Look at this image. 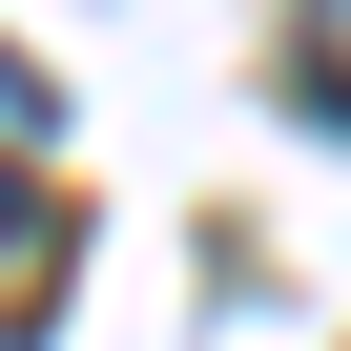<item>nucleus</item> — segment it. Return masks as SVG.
<instances>
[{
    "instance_id": "nucleus-1",
    "label": "nucleus",
    "mask_w": 351,
    "mask_h": 351,
    "mask_svg": "<svg viewBox=\"0 0 351 351\" xmlns=\"http://www.w3.org/2000/svg\"><path fill=\"white\" fill-rule=\"evenodd\" d=\"M42 289H62V186L0 165V310H42Z\"/></svg>"
},
{
    "instance_id": "nucleus-3",
    "label": "nucleus",
    "mask_w": 351,
    "mask_h": 351,
    "mask_svg": "<svg viewBox=\"0 0 351 351\" xmlns=\"http://www.w3.org/2000/svg\"><path fill=\"white\" fill-rule=\"evenodd\" d=\"M0 124H21V145H42V124H62V83H42V62H21V42H0Z\"/></svg>"
},
{
    "instance_id": "nucleus-2",
    "label": "nucleus",
    "mask_w": 351,
    "mask_h": 351,
    "mask_svg": "<svg viewBox=\"0 0 351 351\" xmlns=\"http://www.w3.org/2000/svg\"><path fill=\"white\" fill-rule=\"evenodd\" d=\"M289 104H310V124H351V0H310V21H289Z\"/></svg>"
}]
</instances>
